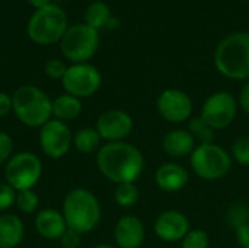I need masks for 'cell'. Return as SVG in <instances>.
Returning a JSON list of instances; mask_svg holds the SVG:
<instances>
[{
  "instance_id": "obj_1",
  "label": "cell",
  "mask_w": 249,
  "mask_h": 248,
  "mask_svg": "<svg viewBox=\"0 0 249 248\" xmlns=\"http://www.w3.org/2000/svg\"><path fill=\"white\" fill-rule=\"evenodd\" d=\"M96 167L111 183H136L144 171V156L142 151L128 142L104 143L96 152Z\"/></svg>"
},
{
  "instance_id": "obj_2",
  "label": "cell",
  "mask_w": 249,
  "mask_h": 248,
  "mask_svg": "<svg viewBox=\"0 0 249 248\" xmlns=\"http://www.w3.org/2000/svg\"><path fill=\"white\" fill-rule=\"evenodd\" d=\"M61 213L67 228L83 235L99 227L102 219V206L99 199L90 190L76 187L66 194Z\"/></svg>"
},
{
  "instance_id": "obj_3",
  "label": "cell",
  "mask_w": 249,
  "mask_h": 248,
  "mask_svg": "<svg viewBox=\"0 0 249 248\" xmlns=\"http://www.w3.org/2000/svg\"><path fill=\"white\" fill-rule=\"evenodd\" d=\"M216 70L232 80L249 79V32L239 31L226 35L213 56Z\"/></svg>"
},
{
  "instance_id": "obj_4",
  "label": "cell",
  "mask_w": 249,
  "mask_h": 248,
  "mask_svg": "<svg viewBox=\"0 0 249 248\" xmlns=\"http://www.w3.org/2000/svg\"><path fill=\"white\" fill-rule=\"evenodd\" d=\"M12 113L26 127L41 129L53 118V99L38 86H19L12 94Z\"/></svg>"
},
{
  "instance_id": "obj_5",
  "label": "cell",
  "mask_w": 249,
  "mask_h": 248,
  "mask_svg": "<svg viewBox=\"0 0 249 248\" xmlns=\"http://www.w3.org/2000/svg\"><path fill=\"white\" fill-rule=\"evenodd\" d=\"M67 28L66 12L60 6L51 3L32 13L26 32L32 42L38 45H53L61 41Z\"/></svg>"
},
{
  "instance_id": "obj_6",
  "label": "cell",
  "mask_w": 249,
  "mask_h": 248,
  "mask_svg": "<svg viewBox=\"0 0 249 248\" xmlns=\"http://www.w3.org/2000/svg\"><path fill=\"white\" fill-rule=\"evenodd\" d=\"M233 159L231 152L217 143L197 145L190 155V165L193 172L204 181L223 180L232 170Z\"/></svg>"
},
{
  "instance_id": "obj_7",
  "label": "cell",
  "mask_w": 249,
  "mask_h": 248,
  "mask_svg": "<svg viewBox=\"0 0 249 248\" xmlns=\"http://www.w3.org/2000/svg\"><path fill=\"white\" fill-rule=\"evenodd\" d=\"M60 48L71 64L88 63L99 48V31L86 23L69 26L60 41Z\"/></svg>"
},
{
  "instance_id": "obj_8",
  "label": "cell",
  "mask_w": 249,
  "mask_h": 248,
  "mask_svg": "<svg viewBox=\"0 0 249 248\" xmlns=\"http://www.w3.org/2000/svg\"><path fill=\"white\" fill-rule=\"evenodd\" d=\"M41 159L28 151L13 153L3 168L4 181L16 191L34 189L42 177Z\"/></svg>"
},
{
  "instance_id": "obj_9",
  "label": "cell",
  "mask_w": 249,
  "mask_h": 248,
  "mask_svg": "<svg viewBox=\"0 0 249 248\" xmlns=\"http://www.w3.org/2000/svg\"><path fill=\"white\" fill-rule=\"evenodd\" d=\"M61 85L66 94L79 99H85L93 96L101 89L102 75L95 66L89 63L71 64L67 66V70L61 79Z\"/></svg>"
},
{
  "instance_id": "obj_10",
  "label": "cell",
  "mask_w": 249,
  "mask_h": 248,
  "mask_svg": "<svg viewBox=\"0 0 249 248\" xmlns=\"http://www.w3.org/2000/svg\"><path fill=\"white\" fill-rule=\"evenodd\" d=\"M238 98L228 91H217L209 95L201 107L200 117L216 132L229 127L238 115Z\"/></svg>"
},
{
  "instance_id": "obj_11",
  "label": "cell",
  "mask_w": 249,
  "mask_h": 248,
  "mask_svg": "<svg viewBox=\"0 0 249 248\" xmlns=\"http://www.w3.org/2000/svg\"><path fill=\"white\" fill-rule=\"evenodd\" d=\"M39 148L51 159L64 158L73 146V133L67 123L51 118L39 129Z\"/></svg>"
},
{
  "instance_id": "obj_12",
  "label": "cell",
  "mask_w": 249,
  "mask_h": 248,
  "mask_svg": "<svg viewBox=\"0 0 249 248\" xmlns=\"http://www.w3.org/2000/svg\"><path fill=\"white\" fill-rule=\"evenodd\" d=\"M156 110L165 121L171 124H182L193 117L194 104L187 92L169 88L159 94L156 99Z\"/></svg>"
},
{
  "instance_id": "obj_13",
  "label": "cell",
  "mask_w": 249,
  "mask_h": 248,
  "mask_svg": "<svg viewBox=\"0 0 249 248\" xmlns=\"http://www.w3.org/2000/svg\"><path fill=\"white\" fill-rule=\"evenodd\" d=\"M95 129L107 143L124 142L134 130V120L127 111L112 108L104 111L98 117Z\"/></svg>"
},
{
  "instance_id": "obj_14",
  "label": "cell",
  "mask_w": 249,
  "mask_h": 248,
  "mask_svg": "<svg viewBox=\"0 0 249 248\" xmlns=\"http://www.w3.org/2000/svg\"><path fill=\"white\" fill-rule=\"evenodd\" d=\"M190 229V219L177 209L162 212L153 224L156 237L165 243H181Z\"/></svg>"
},
{
  "instance_id": "obj_15",
  "label": "cell",
  "mask_w": 249,
  "mask_h": 248,
  "mask_svg": "<svg viewBox=\"0 0 249 248\" xmlns=\"http://www.w3.org/2000/svg\"><path fill=\"white\" fill-rule=\"evenodd\" d=\"M146 240V228L142 219L134 215L121 216L114 227L117 248H140Z\"/></svg>"
},
{
  "instance_id": "obj_16",
  "label": "cell",
  "mask_w": 249,
  "mask_h": 248,
  "mask_svg": "<svg viewBox=\"0 0 249 248\" xmlns=\"http://www.w3.org/2000/svg\"><path fill=\"white\" fill-rule=\"evenodd\" d=\"M155 183L165 193H178L190 183V172L178 162H163L155 171Z\"/></svg>"
},
{
  "instance_id": "obj_17",
  "label": "cell",
  "mask_w": 249,
  "mask_h": 248,
  "mask_svg": "<svg viewBox=\"0 0 249 248\" xmlns=\"http://www.w3.org/2000/svg\"><path fill=\"white\" fill-rule=\"evenodd\" d=\"M35 229L38 235L48 241H55L63 237L67 231V224L61 210L45 208L36 212L35 215Z\"/></svg>"
},
{
  "instance_id": "obj_18",
  "label": "cell",
  "mask_w": 249,
  "mask_h": 248,
  "mask_svg": "<svg viewBox=\"0 0 249 248\" xmlns=\"http://www.w3.org/2000/svg\"><path fill=\"white\" fill-rule=\"evenodd\" d=\"M196 148L197 142L187 129H174L168 132L162 139L163 152L174 159L190 156Z\"/></svg>"
},
{
  "instance_id": "obj_19",
  "label": "cell",
  "mask_w": 249,
  "mask_h": 248,
  "mask_svg": "<svg viewBox=\"0 0 249 248\" xmlns=\"http://www.w3.org/2000/svg\"><path fill=\"white\" fill-rule=\"evenodd\" d=\"M25 237V225L15 213L0 215V248H16Z\"/></svg>"
},
{
  "instance_id": "obj_20",
  "label": "cell",
  "mask_w": 249,
  "mask_h": 248,
  "mask_svg": "<svg viewBox=\"0 0 249 248\" xmlns=\"http://www.w3.org/2000/svg\"><path fill=\"white\" fill-rule=\"evenodd\" d=\"M83 111V104L82 99L69 95V94H61L55 99H53V118L63 121V123H70L79 118V115Z\"/></svg>"
},
{
  "instance_id": "obj_21",
  "label": "cell",
  "mask_w": 249,
  "mask_h": 248,
  "mask_svg": "<svg viewBox=\"0 0 249 248\" xmlns=\"http://www.w3.org/2000/svg\"><path fill=\"white\" fill-rule=\"evenodd\" d=\"M73 146L83 155L95 153L102 146V137L95 127H82L73 134Z\"/></svg>"
},
{
  "instance_id": "obj_22",
  "label": "cell",
  "mask_w": 249,
  "mask_h": 248,
  "mask_svg": "<svg viewBox=\"0 0 249 248\" xmlns=\"http://www.w3.org/2000/svg\"><path fill=\"white\" fill-rule=\"evenodd\" d=\"M112 18L111 9L105 1H93L85 10V23L96 31L107 28Z\"/></svg>"
},
{
  "instance_id": "obj_23",
  "label": "cell",
  "mask_w": 249,
  "mask_h": 248,
  "mask_svg": "<svg viewBox=\"0 0 249 248\" xmlns=\"http://www.w3.org/2000/svg\"><path fill=\"white\" fill-rule=\"evenodd\" d=\"M187 130L191 133L197 145H209V143H216V130L207 124L200 115L191 117L187 121Z\"/></svg>"
},
{
  "instance_id": "obj_24",
  "label": "cell",
  "mask_w": 249,
  "mask_h": 248,
  "mask_svg": "<svg viewBox=\"0 0 249 248\" xmlns=\"http://www.w3.org/2000/svg\"><path fill=\"white\" fill-rule=\"evenodd\" d=\"M140 199L139 189L136 183H124V184H117L114 190V200L120 208L128 209L133 208Z\"/></svg>"
},
{
  "instance_id": "obj_25",
  "label": "cell",
  "mask_w": 249,
  "mask_h": 248,
  "mask_svg": "<svg viewBox=\"0 0 249 248\" xmlns=\"http://www.w3.org/2000/svg\"><path fill=\"white\" fill-rule=\"evenodd\" d=\"M15 206L23 215H31V213L36 212L38 208H39V196L36 194V191L34 189L16 191Z\"/></svg>"
},
{
  "instance_id": "obj_26",
  "label": "cell",
  "mask_w": 249,
  "mask_h": 248,
  "mask_svg": "<svg viewBox=\"0 0 249 248\" xmlns=\"http://www.w3.org/2000/svg\"><path fill=\"white\" fill-rule=\"evenodd\" d=\"M231 156L241 167L249 168V136H242L233 142Z\"/></svg>"
},
{
  "instance_id": "obj_27",
  "label": "cell",
  "mask_w": 249,
  "mask_h": 248,
  "mask_svg": "<svg viewBox=\"0 0 249 248\" xmlns=\"http://www.w3.org/2000/svg\"><path fill=\"white\" fill-rule=\"evenodd\" d=\"M228 222L229 225L236 229L241 225L249 224V206L247 203H235L233 206H231L229 212H228Z\"/></svg>"
},
{
  "instance_id": "obj_28",
  "label": "cell",
  "mask_w": 249,
  "mask_h": 248,
  "mask_svg": "<svg viewBox=\"0 0 249 248\" xmlns=\"http://www.w3.org/2000/svg\"><path fill=\"white\" fill-rule=\"evenodd\" d=\"M209 247H210V238H209V234L203 229H190L188 234L181 241V248Z\"/></svg>"
},
{
  "instance_id": "obj_29",
  "label": "cell",
  "mask_w": 249,
  "mask_h": 248,
  "mask_svg": "<svg viewBox=\"0 0 249 248\" xmlns=\"http://www.w3.org/2000/svg\"><path fill=\"white\" fill-rule=\"evenodd\" d=\"M16 202V190L10 187L6 181L0 183V212H6L15 206Z\"/></svg>"
},
{
  "instance_id": "obj_30",
  "label": "cell",
  "mask_w": 249,
  "mask_h": 248,
  "mask_svg": "<svg viewBox=\"0 0 249 248\" xmlns=\"http://www.w3.org/2000/svg\"><path fill=\"white\" fill-rule=\"evenodd\" d=\"M66 70H67V66L61 60H58V58H51L44 66V73L50 79H55V80L57 79L61 80L63 76H64V73H66Z\"/></svg>"
},
{
  "instance_id": "obj_31",
  "label": "cell",
  "mask_w": 249,
  "mask_h": 248,
  "mask_svg": "<svg viewBox=\"0 0 249 248\" xmlns=\"http://www.w3.org/2000/svg\"><path fill=\"white\" fill-rule=\"evenodd\" d=\"M12 155H13V140L9 133L0 130V167H4Z\"/></svg>"
},
{
  "instance_id": "obj_32",
  "label": "cell",
  "mask_w": 249,
  "mask_h": 248,
  "mask_svg": "<svg viewBox=\"0 0 249 248\" xmlns=\"http://www.w3.org/2000/svg\"><path fill=\"white\" fill-rule=\"evenodd\" d=\"M60 244L63 248H79V246L82 244V234L67 228V231L60 238Z\"/></svg>"
},
{
  "instance_id": "obj_33",
  "label": "cell",
  "mask_w": 249,
  "mask_h": 248,
  "mask_svg": "<svg viewBox=\"0 0 249 248\" xmlns=\"http://www.w3.org/2000/svg\"><path fill=\"white\" fill-rule=\"evenodd\" d=\"M235 238L241 248H249V224L241 225L235 229Z\"/></svg>"
},
{
  "instance_id": "obj_34",
  "label": "cell",
  "mask_w": 249,
  "mask_h": 248,
  "mask_svg": "<svg viewBox=\"0 0 249 248\" xmlns=\"http://www.w3.org/2000/svg\"><path fill=\"white\" fill-rule=\"evenodd\" d=\"M238 104H239V108L249 115V79L245 80L244 86L241 88V92L238 96Z\"/></svg>"
},
{
  "instance_id": "obj_35",
  "label": "cell",
  "mask_w": 249,
  "mask_h": 248,
  "mask_svg": "<svg viewBox=\"0 0 249 248\" xmlns=\"http://www.w3.org/2000/svg\"><path fill=\"white\" fill-rule=\"evenodd\" d=\"M13 111V102H12V95L7 92H0V118L6 117Z\"/></svg>"
},
{
  "instance_id": "obj_36",
  "label": "cell",
  "mask_w": 249,
  "mask_h": 248,
  "mask_svg": "<svg viewBox=\"0 0 249 248\" xmlns=\"http://www.w3.org/2000/svg\"><path fill=\"white\" fill-rule=\"evenodd\" d=\"M28 3L31 6H34L35 10H36V9H41V7H45V6L51 4V0H28Z\"/></svg>"
},
{
  "instance_id": "obj_37",
  "label": "cell",
  "mask_w": 249,
  "mask_h": 248,
  "mask_svg": "<svg viewBox=\"0 0 249 248\" xmlns=\"http://www.w3.org/2000/svg\"><path fill=\"white\" fill-rule=\"evenodd\" d=\"M93 248H117L112 244H107V243H102V244H96Z\"/></svg>"
},
{
  "instance_id": "obj_38",
  "label": "cell",
  "mask_w": 249,
  "mask_h": 248,
  "mask_svg": "<svg viewBox=\"0 0 249 248\" xmlns=\"http://www.w3.org/2000/svg\"><path fill=\"white\" fill-rule=\"evenodd\" d=\"M247 1H249V0H247Z\"/></svg>"
}]
</instances>
